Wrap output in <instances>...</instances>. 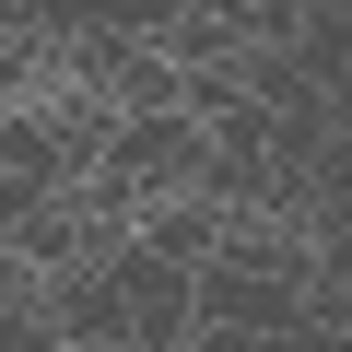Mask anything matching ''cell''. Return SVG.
<instances>
[]
</instances>
